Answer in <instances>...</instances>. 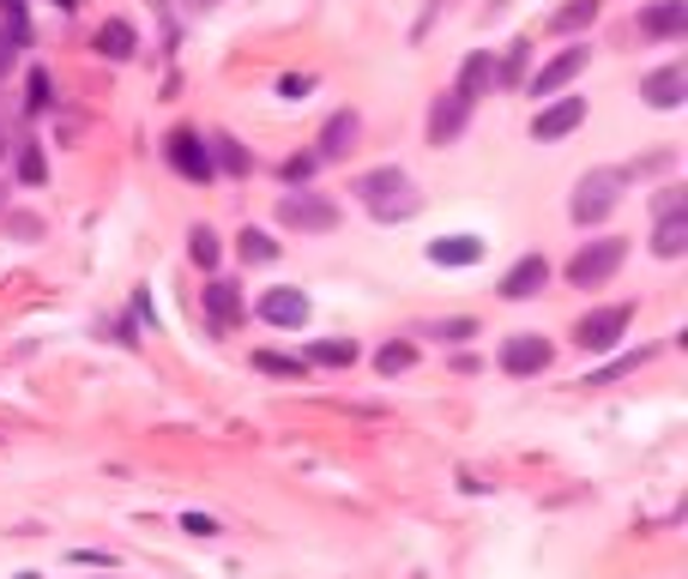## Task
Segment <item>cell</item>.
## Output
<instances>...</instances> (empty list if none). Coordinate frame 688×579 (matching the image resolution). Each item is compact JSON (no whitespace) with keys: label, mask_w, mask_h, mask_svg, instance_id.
Here are the masks:
<instances>
[{"label":"cell","mask_w":688,"mask_h":579,"mask_svg":"<svg viewBox=\"0 0 688 579\" xmlns=\"http://www.w3.org/2000/svg\"><path fill=\"white\" fill-rule=\"evenodd\" d=\"M351 193L369 206V218H381V224H399V218H411V212L423 206L417 188H411V176H405L399 164H381V169H369V176H357Z\"/></svg>","instance_id":"obj_1"},{"label":"cell","mask_w":688,"mask_h":579,"mask_svg":"<svg viewBox=\"0 0 688 579\" xmlns=\"http://www.w3.org/2000/svg\"><path fill=\"white\" fill-rule=\"evenodd\" d=\"M278 224H285V230H302V236H333L338 206L314 188H290V193H278Z\"/></svg>","instance_id":"obj_2"},{"label":"cell","mask_w":688,"mask_h":579,"mask_svg":"<svg viewBox=\"0 0 688 579\" xmlns=\"http://www.w3.org/2000/svg\"><path fill=\"white\" fill-rule=\"evenodd\" d=\"M628 260V242L623 236H598V242H586L580 254L568 260V284L574 290H598V284H611L616 266Z\"/></svg>","instance_id":"obj_3"},{"label":"cell","mask_w":688,"mask_h":579,"mask_svg":"<svg viewBox=\"0 0 688 579\" xmlns=\"http://www.w3.org/2000/svg\"><path fill=\"white\" fill-rule=\"evenodd\" d=\"M616 200H623V176L616 169H592V176H580V188H574V224L580 230H592V224H604L616 212Z\"/></svg>","instance_id":"obj_4"},{"label":"cell","mask_w":688,"mask_h":579,"mask_svg":"<svg viewBox=\"0 0 688 579\" xmlns=\"http://www.w3.org/2000/svg\"><path fill=\"white\" fill-rule=\"evenodd\" d=\"M628 321H635V302H611V309H592L580 326H574V345L580 350H616L623 345V333H628Z\"/></svg>","instance_id":"obj_5"},{"label":"cell","mask_w":688,"mask_h":579,"mask_svg":"<svg viewBox=\"0 0 688 579\" xmlns=\"http://www.w3.org/2000/svg\"><path fill=\"white\" fill-rule=\"evenodd\" d=\"M586 67H592V43H568V49L550 55V61L538 67L532 79H526V91H532V97H556V91H562V85H574V79H580Z\"/></svg>","instance_id":"obj_6"},{"label":"cell","mask_w":688,"mask_h":579,"mask_svg":"<svg viewBox=\"0 0 688 579\" xmlns=\"http://www.w3.org/2000/svg\"><path fill=\"white\" fill-rule=\"evenodd\" d=\"M164 164L176 169L182 181H212L218 169H212V152H206V133H194V128H176L164 140Z\"/></svg>","instance_id":"obj_7"},{"label":"cell","mask_w":688,"mask_h":579,"mask_svg":"<svg viewBox=\"0 0 688 579\" xmlns=\"http://www.w3.org/2000/svg\"><path fill=\"white\" fill-rule=\"evenodd\" d=\"M550 272H556V266H550L544 254H520L514 266L502 272L495 297H502V302H532V297H544V290H550Z\"/></svg>","instance_id":"obj_8"},{"label":"cell","mask_w":688,"mask_h":579,"mask_svg":"<svg viewBox=\"0 0 688 579\" xmlns=\"http://www.w3.org/2000/svg\"><path fill=\"white\" fill-rule=\"evenodd\" d=\"M309 290H302V284H273V290H261V297H254V314H261L266 326H302L309 321Z\"/></svg>","instance_id":"obj_9"},{"label":"cell","mask_w":688,"mask_h":579,"mask_svg":"<svg viewBox=\"0 0 688 579\" xmlns=\"http://www.w3.org/2000/svg\"><path fill=\"white\" fill-rule=\"evenodd\" d=\"M502 374H514V381H526V374H544L550 369V345H544V333H514V338H502Z\"/></svg>","instance_id":"obj_10"},{"label":"cell","mask_w":688,"mask_h":579,"mask_svg":"<svg viewBox=\"0 0 688 579\" xmlns=\"http://www.w3.org/2000/svg\"><path fill=\"white\" fill-rule=\"evenodd\" d=\"M357 140H363V116H357V109H333L321 140H314V157H321V164H338V157L357 152Z\"/></svg>","instance_id":"obj_11"},{"label":"cell","mask_w":688,"mask_h":579,"mask_svg":"<svg viewBox=\"0 0 688 579\" xmlns=\"http://www.w3.org/2000/svg\"><path fill=\"white\" fill-rule=\"evenodd\" d=\"M580 121H586V97H556V104H544L532 116V140L538 145H556V140H568Z\"/></svg>","instance_id":"obj_12"},{"label":"cell","mask_w":688,"mask_h":579,"mask_svg":"<svg viewBox=\"0 0 688 579\" xmlns=\"http://www.w3.org/2000/svg\"><path fill=\"white\" fill-rule=\"evenodd\" d=\"M471 97H459V91H442L435 97V109H429V145H454L459 133H466V121H471Z\"/></svg>","instance_id":"obj_13"},{"label":"cell","mask_w":688,"mask_h":579,"mask_svg":"<svg viewBox=\"0 0 688 579\" xmlns=\"http://www.w3.org/2000/svg\"><path fill=\"white\" fill-rule=\"evenodd\" d=\"M640 97H647L652 109H683V97H688V67L671 61V67H659V73H647V79H640Z\"/></svg>","instance_id":"obj_14"},{"label":"cell","mask_w":688,"mask_h":579,"mask_svg":"<svg viewBox=\"0 0 688 579\" xmlns=\"http://www.w3.org/2000/svg\"><path fill=\"white\" fill-rule=\"evenodd\" d=\"M688 31V0H652L640 13V37H683Z\"/></svg>","instance_id":"obj_15"},{"label":"cell","mask_w":688,"mask_h":579,"mask_svg":"<svg viewBox=\"0 0 688 579\" xmlns=\"http://www.w3.org/2000/svg\"><path fill=\"white\" fill-rule=\"evenodd\" d=\"M206 314H212V333H230L236 321H242V297H236V284L230 278H212L206 284Z\"/></svg>","instance_id":"obj_16"},{"label":"cell","mask_w":688,"mask_h":579,"mask_svg":"<svg viewBox=\"0 0 688 579\" xmlns=\"http://www.w3.org/2000/svg\"><path fill=\"white\" fill-rule=\"evenodd\" d=\"M495 85V55L490 49H478V55H466V67H459V79H454V91L459 97H471V104H478L483 91Z\"/></svg>","instance_id":"obj_17"},{"label":"cell","mask_w":688,"mask_h":579,"mask_svg":"<svg viewBox=\"0 0 688 579\" xmlns=\"http://www.w3.org/2000/svg\"><path fill=\"white\" fill-rule=\"evenodd\" d=\"M429 260H435V266H478L483 236H442V242H429Z\"/></svg>","instance_id":"obj_18"},{"label":"cell","mask_w":688,"mask_h":579,"mask_svg":"<svg viewBox=\"0 0 688 579\" xmlns=\"http://www.w3.org/2000/svg\"><path fill=\"white\" fill-rule=\"evenodd\" d=\"M206 152H212V169H224V176H248L254 169V157H248V145L236 133H212Z\"/></svg>","instance_id":"obj_19"},{"label":"cell","mask_w":688,"mask_h":579,"mask_svg":"<svg viewBox=\"0 0 688 579\" xmlns=\"http://www.w3.org/2000/svg\"><path fill=\"white\" fill-rule=\"evenodd\" d=\"M357 357H363L357 338H314L309 345V362H321V369H357Z\"/></svg>","instance_id":"obj_20"},{"label":"cell","mask_w":688,"mask_h":579,"mask_svg":"<svg viewBox=\"0 0 688 579\" xmlns=\"http://www.w3.org/2000/svg\"><path fill=\"white\" fill-rule=\"evenodd\" d=\"M133 49H140V37H133L128 19H109V25L97 31V55H104V61H133Z\"/></svg>","instance_id":"obj_21"},{"label":"cell","mask_w":688,"mask_h":579,"mask_svg":"<svg viewBox=\"0 0 688 579\" xmlns=\"http://www.w3.org/2000/svg\"><path fill=\"white\" fill-rule=\"evenodd\" d=\"M652 254L659 260H683L688 254V212L683 218H659V230H652Z\"/></svg>","instance_id":"obj_22"},{"label":"cell","mask_w":688,"mask_h":579,"mask_svg":"<svg viewBox=\"0 0 688 579\" xmlns=\"http://www.w3.org/2000/svg\"><path fill=\"white\" fill-rule=\"evenodd\" d=\"M598 13H604V0H568L556 19H550V31L556 37H568V31H586V25H598Z\"/></svg>","instance_id":"obj_23"},{"label":"cell","mask_w":688,"mask_h":579,"mask_svg":"<svg viewBox=\"0 0 688 579\" xmlns=\"http://www.w3.org/2000/svg\"><path fill=\"white\" fill-rule=\"evenodd\" d=\"M188 254H194V266H218L224 260V242H218V230H212V224H194V230H188Z\"/></svg>","instance_id":"obj_24"},{"label":"cell","mask_w":688,"mask_h":579,"mask_svg":"<svg viewBox=\"0 0 688 579\" xmlns=\"http://www.w3.org/2000/svg\"><path fill=\"white\" fill-rule=\"evenodd\" d=\"M236 254H242L248 266H266V260H278V242L266 230H254V224H248V230L236 236Z\"/></svg>","instance_id":"obj_25"},{"label":"cell","mask_w":688,"mask_h":579,"mask_svg":"<svg viewBox=\"0 0 688 579\" xmlns=\"http://www.w3.org/2000/svg\"><path fill=\"white\" fill-rule=\"evenodd\" d=\"M526 67H532V43H526V37H514V43H507V61L495 67V85H520V79H526Z\"/></svg>","instance_id":"obj_26"},{"label":"cell","mask_w":688,"mask_h":579,"mask_svg":"<svg viewBox=\"0 0 688 579\" xmlns=\"http://www.w3.org/2000/svg\"><path fill=\"white\" fill-rule=\"evenodd\" d=\"M19 181H25V188H43V181H49V164H43L37 140H19Z\"/></svg>","instance_id":"obj_27"},{"label":"cell","mask_w":688,"mask_h":579,"mask_svg":"<svg viewBox=\"0 0 688 579\" xmlns=\"http://www.w3.org/2000/svg\"><path fill=\"white\" fill-rule=\"evenodd\" d=\"M640 362H652V350H628V357H616V362H611V369H592V374H586L580 386H611L616 374H635Z\"/></svg>","instance_id":"obj_28"},{"label":"cell","mask_w":688,"mask_h":579,"mask_svg":"<svg viewBox=\"0 0 688 579\" xmlns=\"http://www.w3.org/2000/svg\"><path fill=\"white\" fill-rule=\"evenodd\" d=\"M254 369L278 374V381H302V357H278V350H254Z\"/></svg>","instance_id":"obj_29"},{"label":"cell","mask_w":688,"mask_h":579,"mask_svg":"<svg viewBox=\"0 0 688 579\" xmlns=\"http://www.w3.org/2000/svg\"><path fill=\"white\" fill-rule=\"evenodd\" d=\"M49 104H55V85H49V73H43V67H31V79H25V109H31V116H43Z\"/></svg>","instance_id":"obj_30"},{"label":"cell","mask_w":688,"mask_h":579,"mask_svg":"<svg viewBox=\"0 0 688 579\" xmlns=\"http://www.w3.org/2000/svg\"><path fill=\"white\" fill-rule=\"evenodd\" d=\"M429 338H442V345H466V338H478V321H471V314H454V321H435V326H429Z\"/></svg>","instance_id":"obj_31"},{"label":"cell","mask_w":688,"mask_h":579,"mask_svg":"<svg viewBox=\"0 0 688 579\" xmlns=\"http://www.w3.org/2000/svg\"><path fill=\"white\" fill-rule=\"evenodd\" d=\"M314 169H321V157H314V152H297V157L285 164V181H290V188H309Z\"/></svg>","instance_id":"obj_32"},{"label":"cell","mask_w":688,"mask_h":579,"mask_svg":"<svg viewBox=\"0 0 688 579\" xmlns=\"http://www.w3.org/2000/svg\"><path fill=\"white\" fill-rule=\"evenodd\" d=\"M375 362H381V374H405V369L417 362V345H387Z\"/></svg>","instance_id":"obj_33"},{"label":"cell","mask_w":688,"mask_h":579,"mask_svg":"<svg viewBox=\"0 0 688 579\" xmlns=\"http://www.w3.org/2000/svg\"><path fill=\"white\" fill-rule=\"evenodd\" d=\"M7 230L25 236V242H37V236H43V218H37V212H7Z\"/></svg>","instance_id":"obj_34"},{"label":"cell","mask_w":688,"mask_h":579,"mask_svg":"<svg viewBox=\"0 0 688 579\" xmlns=\"http://www.w3.org/2000/svg\"><path fill=\"white\" fill-rule=\"evenodd\" d=\"M683 212H688V193L683 188H664L659 193V218H683Z\"/></svg>","instance_id":"obj_35"},{"label":"cell","mask_w":688,"mask_h":579,"mask_svg":"<svg viewBox=\"0 0 688 579\" xmlns=\"http://www.w3.org/2000/svg\"><path fill=\"white\" fill-rule=\"evenodd\" d=\"M314 85H321L314 73H285V79H278V91H285V97H309Z\"/></svg>","instance_id":"obj_36"},{"label":"cell","mask_w":688,"mask_h":579,"mask_svg":"<svg viewBox=\"0 0 688 579\" xmlns=\"http://www.w3.org/2000/svg\"><path fill=\"white\" fill-rule=\"evenodd\" d=\"M182 531H194V538H218V519H212V514H188Z\"/></svg>","instance_id":"obj_37"},{"label":"cell","mask_w":688,"mask_h":579,"mask_svg":"<svg viewBox=\"0 0 688 579\" xmlns=\"http://www.w3.org/2000/svg\"><path fill=\"white\" fill-rule=\"evenodd\" d=\"M442 7H447V0H429V7H423V19H417V37H429V25H435V13H442Z\"/></svg>","instance_id":"obj_38"},{"label":"cell","mask_w":688,"mask_h":579,"mask_svg":"<svg viewBox=\"0 0 688 579\" xmlns=\"http://www.w3.org/2000/svg\"><path fill=\"white\" fill-rule=\"evenodd\" d=\"M73 562H85V567H116V555H97V550H79Z\"/></svg>","instance_id":"obj_39"},{"label":"cell","mask_w":688,"mask_h":579,"mask_svg":"<svg viewBox=\"0 0 688 579\" xmlns=\"http://www.w3.org/2000/svg\"><path fill=\"white\" fill-rule=\"evenodd\" d=\"M13 49H19V37H13V31H0V73H7V61H13Z\"/></svg>","instance_id":"obj_40"},{"label":"cell","mask_w":688,"mask_h":579,"mask_svg":"<svg viewBox=\"0 0 688 579\" xmlns=\"http://www.w3.org/2000/svg\"><path fill=\"white\" fill-rule=\"evenodd\" d=\"M55 7H61V13H79V7H85V0H55Z\"/></svg>","instance_id":"obj_41"},{"label":"cell","mask_w":688,"mask_h":579,"mask_svg":"<svg viewBox=\"0 0 688 579\" xmlns=\"http://www.w3.org/2000/svg\"><path fill=\"white\" fill-rule=\"evenodd\" d=\"M0 152H7V133H0Z\"/></svg>","instance_id":"obj_42"},{"label":"cell","mask_w":688,"mask_h":579,"mask_svg":"<svg viewBox=\"0 0 688 579\" xmlns=\"http://www.w3.org/2000/svg\"><path fill=\"white\" fill-rule=\"evenodd\" d=\"M194 7H212V0H194Z\"/></svg>","instance_id":"obj_43"},{"label":"cell","mask_w":688,"mask_h":579,"mask_svg":"<svg viewBox=\"0 0 688 579\" xmlns=\"http://www.w3.org/2000/svg\"><path fill=\"white\" fill-rule=\"evenodd\" d=\"M19 579H37V574H19Z\"/></svg>","instance_id":"obj_44"}]
</instances>
